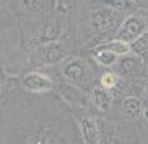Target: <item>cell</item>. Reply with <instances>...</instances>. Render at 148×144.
Masks as SVG:
<instances>
[{
  "instance_id": "d6986e66",
  "label": "cell",
  "mask_w": 148,
  "mask_h": 144,
  "mask_svg": "<svg viewBox=\"0 0 148 144\" xmlns=\"http://www.w3.org/2000/svg\"><path fill=\"white\" fill-rule=\"evenodd\" d=\"M147 93H148V84H147Z\"/></svg>"
},
{
  "instance_id": "ba28073f",
  "label": "cell",
  "mask_w": 148,
  "mask_h": 144,
  "mask_svg": "<svg viewBox=\"0 0 148 144\" xmlns=\"http://www.w3.org/2000/svg\"><path fill=\"white\" fill-rule=\"evenodd\" d=\"M62 94L64 95V98L66 100L75 103L78 105H84L86 104V99H84V95L80 90H78V88L73 87V85H63L62 87Z\"/></svg>"
},
{
  "instance_id": "9c48e42d",
  "label": "cell",
  "mask_w": 148,
  "mask_h": 144,
  "mask_svg": "<svg viewBox=\"0 0 148 144\" xmlns=\"http://www.w3.org/2000/svg\"><path fill=\"white\" fill-rule=\"evenodd\" d=\"M97 49H107V50H110L113 53H116L117 55H124L127 54L129 50V44L128 43H124L122 40H114V42H109L107 44H103V45H99Z\"/></svg>"
},
{
  "instance_id": "2e32d148",
  "label": "cell",
  "mask_w": 148,
  "mask_h": 144,
  "mask_svg": "<svg viewBox=\"0 0 148 144\" xmlns=\"http://www.w3.org/2000/svg\"><path fill=\"white\" fill-rule=\"evenodd\" d=\"M20 3L28 12H38L42 9V0H20Z\"/></svg>"
},
{
  "instance_id": "5b68a950",
  "label": "cell",
  "mask_w": 148,
  "mask_h": 144,
  "mask_svg": "<svg viewBox=\"0 0 148 144\" xmlns=\"http://www.w3.org/2000/svg\"><path fill=\"white\" fill-rule=\"evenodd\" d=\"M40 59L47 63H55L66 55V49L59 43H47L39 51Z\"/></svg>"
},
{
  "instance_id": "277c9868",
  "label": "cell",
  "mask_w": 148,
  "mask_h": 144,
  "mask_svg": "<svg viewBox=\"0 0 148 144\" xmlns=\"http://www.w3.org/2000/svg\"><path fill=\"white\" fill-rule=\"evenodd\" d=\"M79 124L84 142L88 144H97L99 142V129L97 120L93 117L87 115L80 118Z\"/></svg>"
},
{
  "instance_id": "8992f818",
  "label": "cell",
  "mask_w": 148,
  "mask_h": 144,
  "mask_svg": "<svg viewBox=\"0 0 148 144\" xmlns=\"http://www.w3.org/2000/svg\"><path fill=\"white\" fill-rule=\"evenodd\" d=\"M92 100H93V103L98 109L108 110L112 106L113 97L108 91V89H106L103 87H95L92 90Z\"/></svg>"
},
{
  "instance_id": "3957f363",
  "label": "cell",
  "mask_w": 148,
  "mask_h": 144,
  "mask_svg": "<svg viewBox=\"0 0 148 144\" xmlns=\"http://www.w3.org/2000/svg\"><path fill=\"white\" fill-rule=\"evenodd\" d=\"M87 64L79 58H69L63 64L62 72L65 78L73 82L82 80L87 74Z\"/></svg>"
},
{
  "instance_id": "ac0fdd59",
  "label": "cell",
  "mask_w": 148,
  "mask_h": 144,
  "mask_svg": "<svg viewBox=\"0 0 148 144\" xmlns=\"http://www.w3.org/2000/svg\"><path fill=\"white\" fill-rule=\"evenodd\" d=\"M143 115H144V120H146V123L148 124V106L146 109H144V113H143Z\"/></svg>"
},
{
  "instance_id": "7a4b0ae2",
  "label": "cell",
  "mask_w": 148,
  "mask_h": 144,
  "mask_svg": "<svg viewBox=\"0 0 148 144\" xmlns=\"http://www.w3.org/2000/svg\"><path fill=\"white\" fill-rule=\"evenodd\" d=\"M21 85L24 89L34 93H43V91H49L53 88V80L49 76L40 74V73H28L27 75L21 79Z\"/></svg>"
},
{
  "instance_id": "4fadbf2b",
  "label": "cell",
  "mask_w": 148,
  "mask_h": 144,
  "mask_svg": "<svg viewBox=\"0 0 148 144\" xmlns=\"http://www.w3.org/2000/svg\"><path fill=\"white\" fill-rule=\"evenodd\" d=\"M109 16H110L109 13L98 10V12H93V14H92V21H93L94 27H97V29H103L108 25Z\"/></svg>"
},
{
  "instance_id": "30bf717a",
  "label": "cell",
  "mask_w": 148,
  "mask_h": 144,
  "mask_svg": "<svg viewBox=\"0 0 148 144\" xmlns=\"http://www.w3.org/2000/svg\"><path fill=\"white\" fill-rule=\"evenodd\" d=\"M129 49H132L137 54H143L148 50V30L140 34L138 38L129 43Z\"/></svg>"
},
{
  "instance_id": "e0dca14e",
  "label": "cell",
  "mask_w": 148,
  "mask_h": 144,
  "mask_svg": "<svg viewBox=\"0 0 148 144\" xmlns=\"http://www.w3.org/2000/svg\"><path fill=\"white\" fill-rule=\"evenodd\" d=\"M122 66L124 68V70H131L133 66V60L132 59H127V60H124L122 63Z\"/></svg>"
},
{
  "instance_id": "7c38bea8",
  "label": "cell",
  "mask_w": 148,
  "mask_h": 144,
  "mask_svg": "<svg viewBox=\"0 0 148 144\" xmlns=\"http://www.w3.org/2000/svg\"><path fill=\"white\" fill-rule=\"evenodd\" d=\"M102 3L118 12H124V10L133 8L132 0H102Z\"/></svg>"
},
{
  "instance_id": "9a60e30c",
  "label": "cell",
  "mask_w": 148,
  "mask_h": 144,
  "mask_svg": "<svg viewBox=\"0 0 148 144\" xmlns=\"http://www.w3.org/2000/svg\"><path fill=\"white\" fill-rule=\"evenodd\" d=\"M118 75L114 74L112 72H108V73H104L102 75V79H101V84L103 88L106 89H112L118 84Z\"/></svg>"
},
{
  "instance_id": "6da1fadb",
  "label": "cell",
  "mask_w": 148,
  "mask_h": 144,
  "mask_svg": "<svg viewBox=\"0 0 148 144\" xmlns=\"http://www.w3.org/2000/svg\"><path fill=\"white\" fill-rule=\"evenodd\" d=\"M147 30V23L143 18L132 15L128 19L123 21V24L119 27L116 35L117 40H122L124 43H131L137 39L140 34H143Z\"/></svg>"
},
{
  "instance_id": "52a82bcc",
  "label": "cell",
  "mask_w": 148,
  "mask_h": 144,
  "mask_svg": "<svg viewBox=\"0 0 148 144\" xmlns=\"http://www.w3.org/2000/svg\"><path fill=\"white\" fill-rule=\"evenodd\" d=\"M122 109L127 115H129L131 118H136L137 115H139L140 110H142V102L138 98L129 97L124 99L122 103Z\"/></svg>"
},
{
  "instance_id": "5bb4252c",
  "label": "cell",
  "mask_w": 148,
  "mask_h": 144,
  "mask_svg": "<svg viewBox=\"0 0 148 144\" xmlns=\"http://www.w3.org/2000/svg\"><path fill=\"white\" fill-rule=\"evenodd\" d=\"M59 33H60V28H59V25L57 23L50 24L49 27L47 28V30L43 34V36H42V42L45 43V44L53 42V40H55L59 36Z\"/></svg>"
},
{
  "instance_id": "8fae6325",
  "label": "cell",
  "mask_w": 148,
  "mask_h": 144,
  "mask_svg": "<svg viewBox=\"0 0 148 144\" xmlns=\"http://www.w3.org/2000/svg\"><path fill=\"white\" fill-rule=\"evenodd\" d=\"M98 54L95 55V59L103 66H110L117 60V54L107 49H97Z\"/></svg>"
}]
</instances>
